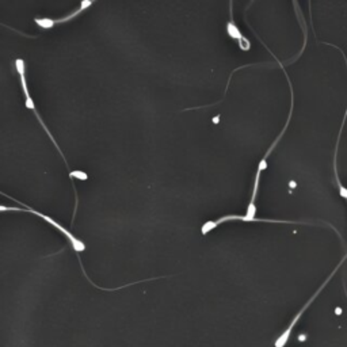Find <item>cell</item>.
<instances>
[{
	"mask_svg": "<svg viewBox=\"0 0 347 347\" xmlns=\"http://www.w3.org/2000/svg\"><path fill=\"white\" fill-rule=\"evenodd\" d=\"M226 30H228V34H229L232 38H235V40H242L243 37H242V33H240L239 27L236 26V23L234 22V21H229L228 22V25H226Z\"/></svg>",
	"mask_w": 347,
	"mask_h": 347,
	"instance_id": "3",
	"label": "cell"
},
{
	"mask_svg": "<svg viewBox=\"0 0 347 347\" xmlns=\"http://www.w3.org/2000/svg\"><path fill=\"white\" fill-rule=\"evenodd\" d=\"M346 258H347V254H346V255H344V258H343V259H342V262H340L338 266H336V269H335V270L332 271V273H331V275H329L328 278H327V280H325L324 282H323V285H321L320 288L316 290V293L313 294V296H312V297L309 298V300H308L307 302H305V305H304V307H302L301 309H300V311H298L297 313H296V315H294V317H293V319H292V321H290L288 327H286V328H285L284 331L281 332L280 336H277V339H275V340H274V347H285V346H286V344H288L289 339H290V336H292V334H293L294 327H296V324H297V323H298V320L301 319V316L304 315V312L307 311V309H308V308H309V305H311L312 302L315 301V298L317 297L319 294H320V292H321V290H323V289H324L325 285L328 284L329 281H331V278L334 277L335 273L338 271L339 267L342 266V263H343V262H344V259H346Z\"/></svg>",
	"mask_w": 347,
	"mask_h": 347,
	"instance_id": "1",
	"label": "cell"
},
{
	"mask_svg": "<svg viewBox=\"0 0 347 347\" xmlns=\"http://www.w3.org/2000/svg\"><path fill=\"white\" fill-rule=\"evenodd\" d=\"M36 23L37 25H40L41 27H44V29H50V27H53L56 21L49 18H36Z\"/></svg>",
	"mask_w": 347,
	"mask_h": 347,
	"instance_id": "4",
	"label": "cell"
},
{
	"mask_svg": "<svg viewBox=\"0 0 347 347\" xmlns=\"http://www.w3.org/2000/svg\"><path fill=\"white\" fill-rule=\"evenodd\" d=\"M72 175H73V176H79V178H81V179H86V178H87L86 174H84V172H81V171H75V172H72Z\"/></svg>",
	"mask_w": 347,
	"mask_h": 347,
	"instance_id": "5",
	"label": "cell"
},
{
	"mask_svg": "<svg viewBox=\"0 0 347 347\" xmlns=\"http://www.w3.org/2000/svg\"><path fill=\"white\" fill-rule=\"evenodd\" d=\"M27 210H30V212H33V213H34V214H37V216L42 217V218H44V220H46V221H48V222H50V224H52V225H53V226H56V228H57V229H59V230H61V232H63V234L65 235V236H67V239L69 240V243L72 244L73 250H75V251H76L77 254H79V253H81V251H84V250H86V244H84V242H81L80 239H77L76 236H73V235L71 234V232H69V230H68V229H65V228H64V226H61V225H60V224H59V222H57V221H54L53 218H50V217L45 216V214H42V213L37 212V210H32V209H27Z\"/></svg>",
	"mask_w": 347,
	"mask_h": 347,
	"instance_id": "2",
	"label": "cell"
}]
</instances>
